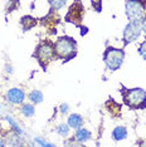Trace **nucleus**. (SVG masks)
<instances>
[{
  "mask_svg": "<svg viewBox=\"0 0 146 147\" xmlns=\"http://www.w3.org/2000/svg\"><path fill=\"white\" fill-rule=\"evenodd\" d=\"M74 140H77L79 143H83L86 141H88V140H91V132L87 128L79 127V128H77V132L74 135Z\"/></svg>",
  "mask_w": 146,
  "mask_h": 147,
  "instance_id": "obj_13",
  "label": "nucleus"
},
{
  "mask_svg": "<svg viewBox=\"0 0 146 147\" xmlns=\"http://www.w3.org/2000/svg\"><path fill=\"white\" fill-rule=\"evenodd\" d=\"M127 137V129L124 126H117L116 128L112 131V138L115 141H122Z\"/></svg>",
  "mask_w": 146,
  "mask_h": 147,
  "instance_id": "obj_14",
  "label": "nucleus"
},
{
  "mask_svg": "<svg viewBox=\"0 0 146 147\" xmlns=\"http://www.w3.org/2000/svg\"><path fill=\"white\" fill-rule=\"evenodd\" d=\"M105 107H106V109H107V112L114 117V118L121 117V105H118L114 98H110L108 101L105 103Z\"/></svg>",
  "mask_w": 146,
  "mask_h": 147,
  "instance_id": "obj_9",
  "label": "nucleus"
},
{
  "mask_svg": "<svg viewBox=\"0 0 146 147\" xmlns=\"http://www.w3.org/2000/svg\"><path fill=\"white\" fill-rule=\"evenodd\" d=\"M4 145H5V141H4L3 138H0V147H3Z\"/></svg>",
  "mask_w": 146,
  "mask_h": 147,
  "instance_id": "obj_26",
  "label": "nucleus"
},
{
  "mask_svg": "<svg viewBox=\"0 0 146 147\" xmlns=\"http://www.w3.org/2000/svg\"><path fill=\"white\" fill-rule=\"evenodd\" d=\"M92 5H93L95 10L96 11H101V8H102V0H91Z\"/></svg>",
  "mask_w": 146,
  "mask_h": 147,
  "instance_id": "obj_22",
  "label": "nucleus"
},
{
  "mask_svg": "<svg viewBox=\"0 0 146 147\" xmlns=\"http://www.w3.org/2000/svg\"><path fill=\"white\" fill-rule=\"evenodd\" d=\"M54 48L57 57L64 61H69L77 54V42L67 35L59 36L57 42L54 43Z\"/></svg>",
  "mask_w": 146,
  "mask_h": 147,
  "instance_id": "obj_2",
  "label": "nucleus"
},
{
  "mask_svg": "<svg viewBox=\"0 0 146 147\" xmlns=\"http://www.w3.org/2000/svg\"><path fill=\"white\" fill-rule=\"evenodd\" d=\"M41 22H42V24H44L47 28H53V30L55 32L54 28H55V25L59 23V16L57 14H54L53 10H52L47 16H44L43 19H41Z\"/></svg>",
  "mask_w": 146,
  "mask_h": 147,
  "instance_id": "obj_10",
  "label": "nucleus"
},
{
  "mask_svg": "<svg viewBox=\"0 0 146 147\" xmlns=\"http://www.w3.org/2000/svg\"><path fill=\"white\" fill-rule=\"evenodd\" d=\"M57 133L62 137H67L69 133V126L66 125V123H61V125L57 127Z\"/></svg>",
  "mask_w": 146,
  "mask_h": 147,
  "instance_id": "obj_19",
  "label": "nucleus"
},
{
  "mask_svg": "<svg viewBox=\"0 0 146 147\" xmlns=\"http://www.w3.org/2000/svg\"><path fill=\"white\" fill-rule=\"evenodd\" d=\"M124 103L131 109H145L146 108V92L142 88H126L120 89Z\"/></svg>",
  "mask_w": 146,
  "mask_h": 147,
  "instance_id": "obj_1",
  "label": "nucleus"
},
{
  "mask_svg": "<svg viewBox=\"0 0 146 147\" xmlns=\"http://www.w3.org/2000/svg\"><path fill=\"white\" fill-rule=\"evenodd\" d=\"M36 24H38V20H36V18H34L32 15H25L20 19V25H22L23 30H29V29L34 28Z\"/></svg>",
  "mask_w": 146,
  "mask_h": 147,
  "instance_id": "obj_11",
  "label": "nucleus"
},
{
  "mask_svg": "<svg viewBox=\"0 0 146 147\" xmlns=\"http://www.w3.org/2000/svg\"><path fill=\"white\" fill-rule=\"evenodd\" d=\"M20 112L24 115L25 117H33L34 116V106L33 105H29V103H24L22 107H20Z\"/></svg>",
  "mask_w": 146,
  "mask_h": 147,
  "instance_id": "obj_16",
  "label": "nucleus"
},
{
  "mask_svg": "<svg viewBox=\"0 0 146 147\" xmlns=\"http://www.w3.org/2000/svg\"><path fill=\"white\" fill-rule=\"evenodd\" d=\"M125 59V51L114 47H107L103 53V61L110 71H117L122 65Z\"/></svg>",
  "mask_w": 146,
  "mask_h": 147,
  "instance_id": "obj_4",
  "label": "nucleus"
},
{
  "mask_svg": "<svg viewBox=\"0 0 146 147\" xmlns=\"http://www.w3.org/2000/svg\"><path fill=\"white\" fill-rule=\"evenodd\" d=\"M18 132H15V131H10L6 135V143L8 145H13V146H19V145H22V142L20 141H16V140H20L19 138V136L16 135Z\"/></svg>",
  "mask_w": 146,
  "mask_h": 147,
  "instance_id": "obj_15",
  "label": "nucleus"
},
{
  "mask_svg": "<svg viewBox=\"0 0 146 147\" xmlns=\"http://www.w3.org/2000/svg\"><path fill=\"white\" fill-rule=\"evenodd\" d=\"M29 99H30L32 103H34V105H38V103L43 102V93L41 91H33L30 92V94H29Z\"/></svg>",
  "mask_w": 146,
  "mask_h": 147,
  "instance_id": "obj_17",
  "label": "nucleus"
},
{
  "mask_svg": "<svg viewBox=\"0 0 146 147\" xmlns=\"http://www.w3.org/2000/svg\"><path fill=\"white\" fill-rule=\"evenodd\" d=\"M18 6H19V0H10L9 1V4L6 5V13H10L13 10H15V9H18Z\"/></svg>",
  "mask_w": 146,
  "mask_h": 147,
  "instance_id": "obj_20",
  "label": "nucleus"
},
{
  "mask_svg": "<svg viewBox=\"0 0 146 147\" xmlns=\"http://www.w3.org/2000/svg\"><path fill=\"white\" fill-rule=\"evenodd\" d=\"M59 111H61L62 115H67V113L69 112V106L67 105V103H63V105H61V108H59Z\"/></svg>",
  "mask_w": 146,
  "mask_h": 147,
  "instance_id": "obj_23",
  "label": "nucleus"
},
{
  "mask_svg": "<svg viewBox=\"0 0 146 147\" xmlns=\"http://www.w3.org/2000/svg\"><path fill=\"white\" fill-rule=\"evenodd\" d=\"M68 126L71 128H79L83 126V117L78 113H73L68 117Z\"/></svg>",
  "mask_w": 146,
  "mask_h": 147,
  "instance_id": "obj_12",
  "label": "nucleus"
},
{
  "mask_svg": "<svg viewBox=\"0 0 146 147\" xmlns=\"http://www.w3.org/2000/svg\"><path fill=\"white\" fill-rule=\"evenodd\" d=\"M48 1L51 4L52 9H54V10H59V9L67 4V0H48Z\"/></svg>",
  "mask_w": 146,
  "mask_h": 147,
  "instance_id": "obj_18",
  "label": "nucleus"
},
{
  "mask_svg": "<svg viewBox=\"0 0 146 147\" xmlns=\"http://www.w3.org/2000/svg\"><path fill=\"white\" fill-rule=\"evenodd\" d=\"M146 10V0H126V15L130 20H142Z\"/></svg>",
  "mask_w": 146,
  "mask_h": 147,
  "instance_id": "obj_5",
  "label": "nucleus"
},
{
  "mask_svg": "<svg viewBox=\"0 0 146 147\" xmlns=\"http://www.w3.org/2000/svg\"><path fill=\"white\" fill-rule=\"evenodd\" d=\"M35 141L38 142L41 146H53V143H48V142H45L44 140H43V141H42V140L39 138V137H36V138H35Z\"/></svg>",
  "mask_w": 146,
  "mask_h": 147,
  "instance_id": "obj_24",
  "label": "nucleus"
},
{
  "mask_svg": "<svg viewBox=\"0 0 146 147\" xmlns=\"http://www.w3.org/2000/svg\"><path fill=\"white\" fill-rule=\"evenodd\" d=\"M83 15H84V8L83 4H82L79 0L74 1L73 4L69 6L68 13L66 14V22L72 23V24L77 25L81 28V23L83 20Z\"/></svg>",
  "mask_w": 146,
  "mask_h": 147,
  "instance_id": "obj_7",
  "label": "nucleus"
},
{
  "mask_svg": "<svg viewBox=\"0 0 146 147\" xmlns=\"http://www.w3.org/2000/svg\"><path fill=\"white\" fill-rule=\"evenodd\" d=\"M141 32H142L141 20H130V23L124 29V35H122L124 45H127L132 42L137 40L139 36L141 35Z\"/></svg>",
  "mask_w": 146,
  "mask_h": 147,
  "instance_id": "obj_6",
  "label": "nucleus"
},
{
  "mask_svg": "<svg viewBox=\"0 0 146 147\" xmlns=\"http://www.w3.org/2000/svg\"><path fill=\"white\" fill-rule=\"evenodd\" d=\"M141 25H142V30H144L145 35H146V16H144L141 20Z\"/></svg>",
  "mask_w": 146,
  "mask_h": 147,
  "instance_id": "obj_25",
  "label": "nucleus"
},
{
  "mask_svg": "<svg viewBox=\"0 0 146 147\" xmlns=\"http://www.w3.org/2000/svg\"><path fill=\"white\" fill-rule=\"evenodd\" d=\"M33 57L38 61V63L41 64L42 68H47L48 64L52 61H54L57 58L55 54V48H54V43L51 40H43L38 44V47L35 48V52Z\"/></svg>",
  "mask_w": 146,
  "mask_h": 147,
  "instance_id": "obj_3",
  "label": "nucleus"
},
{
  "mask_svg": "<svg viewBox=\"0 0 146 147\" xmlns=\"http://www.w3.org/2000/svg\"><path fill=\"white\" fill-rule=\"evenodd\" d=\"M6 99L13 105H20L25 99V93L20 88H10L6 92Z\"/></svg>",
  "mask_w": 146,
  "mask_h": 147,
  "instance_id": "obj_8",
  "label": "nucleus"
},
{
  "mask_svg": "<svg viewBox=\"0 0 146 147\" xmlns=\"http://www.w3.org/2000/svg\"><path fill=\"white\" fill-rule=\"evenodd\" d=\"M139 53L144 59H146V39L140 44V48H139Z\"/></svg>",
  "mask_w": 146,
  "mask_h": 147,
  "instance_id": "obj_21",
  "label": "nucleus"
}]
</instances>
